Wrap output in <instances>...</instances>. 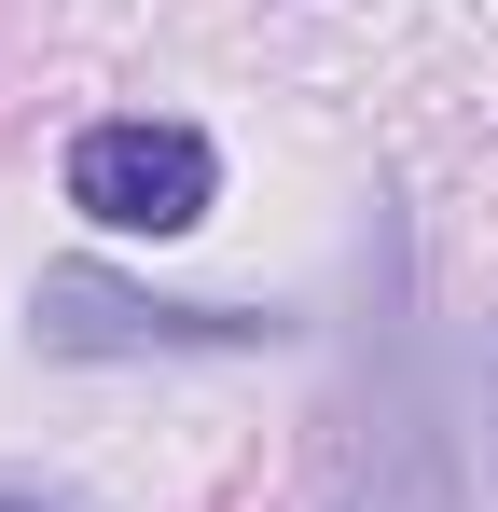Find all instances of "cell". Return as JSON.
<instances>
[{
  "mask_svg": "<svg viewBox=\"0 0 498 512\" xmlns=\"http://www.w3.org/2000/svg\"><path fill=\"white\" fill-rule=\"evenodd\" d=\"M28 319L56 360H166V346H277L291 319L263 305H153V291H125V277H97V263H56L42 291H28Z\"/></svg>",
  "mask_w": 498,
  "mask_h": 512,
  "instance_id": "obj_2",
  "label": "cell"
},
{
  "mask_svg": "<svg viewBox=\"0 0 498 512\" xmlns=\"http://www.w3.org/2000/svg\"><path fill=\"white\" fill-rule=\"evenodd\" d=\"M70 208L97 236H194L222 208V153L180 111H111V125L70 139Z\"/></svg>",
  "mask_w": 498,
  "mask_h": 512,
  "instance_id": "obj_1",
  "label": "cell"
},
{
  "mask_svg": "<svg viewBox=\"0 0 498 512\" xmlns=\"http://www.w3.org/2000/svg\"><path fill=\"white\" fill-rule=\"evenodd\" d=\"M0 512H70V499H42V485H0Z\"/></svg>",
  "mask_w": 498,
  "mask_h": 512,
  "instance_id": "obj_3",
  "label": "cell"
}]
</instances>
